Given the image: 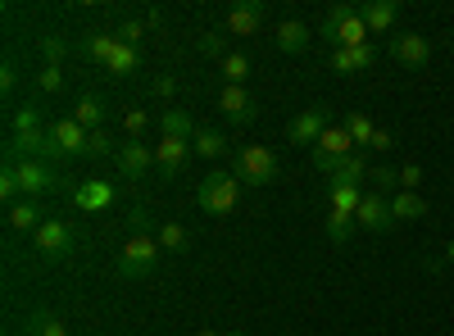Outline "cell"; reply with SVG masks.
Returning <instances> with one entry per match:
<instances>
[{
  "label": "cell",
  "mask_w": 454,
  "mask_h": 336,
  "mask_svg": "<svg viewBox=\"0 0 454 336\" xmlns=\"http://www.w3.org/2000/svg\"><path fill=\"white\" fill-rule=\"evenodd\" d=\"M318 36H323L327 46H336V51H355V46H368L372 42L368 27H364V14L355 5H332L327 19L318 23Z\"/></svg>",
  "instance_id": "1"
},
{
  "label": "cell",
  "mask_w": 454,
  "mask_h": 336,
  "mask_svg": "<svg viewBox=\"0 0 454 336\" xmlns=\"http://www.w3.org/2000/svg\"><path fill=\"white\" fill-rule=\"evenodd\" d=\"M282 177V160L269 145H241L237 151V182L246 186H273Z\"/></svg>",
  "instance_id": "2"
},
{
  "label": "cell",
  "mask_w": 454,
  "mask_h": 336,
  "mask_svg": "<svg viewBox=\"0 0 454 336\" xmlns=\"http://www.w3.org/2000/svg\"><path fill=\"white\" fill-rule=\"evenodd\" d=\"M160 241H155V232H132L128 237V246H123V254H119V273L123 277H150L155 273V264H160Z\"/></svg>",
  "instance_id": "3"
},
{
  "label": "cell",
  "mask_w": 454,
  "mask_h": 336,
  "mask_svg": "<svg viewBox=\"0 0 454 336\" xmlns=\"http://www.w3.org/2000/svg\"><path fill=\"white\" fill-rule=\"evenodd\" d=\"M237 196H241L237 173H209L200 182V191H196V200H200L205 214H232L237 209Z\"/></svg>",
  "instance_id": "4"
},
{
  "label": "cell",
  "mask_w": 454,
  "mask_h": 336,
  "mask_svg": "<svg viewBox=\"0 0 454 336\" xmlns=\"http://www.w3.org/2000/svg\"><path fill=\"white\" fill-rule=\"evenodd\" d=\"M32 246H36L42 259H68L73 254V228L64 218H46L42 228L32 232Z\"/></svg>",
  "instance_id": "5"
},
{
  "label": "cell",
  "mask_w": 454,
  "mask_h": 336,
  "mask_svg": "<svg viewBox=\"0 0 454 336\" xmlns=\"http://www.w3.org/2000/svg\"><path fill=\"white\" fill-rule=\"evenodd\" d=\"M14 177H19V191H23V200H36V196H46V191H55V168L46 164V160H14Z\"/></svg>",
  "instance_id": "6"
},
{
  "label": "cell",
  "mask_w": 454,
  "mask_h": 336,
  "mask_svg": "<svg viewBox=\"0 0 454 336\" xmlns=\"http://www.w3.org/2000/svg\"><path fill=\"white\" fill-rule=\"evenodd\" d=\"M114 160H119V173L128 182H141L150 168H155V145H145L141 137H132L128 145H119V155H114Z\"/></svg>",
  "instance_id": "7"
},
{
  "label": "cell",
  "mask_w": 454,
  "mask_h": 336,
  "mask_svg": "<svg viewBox=\"0 0 454 336\" xmlns=\"http://www.w3.org/2000/svg\"><path fill=\"white\" fill-rule=\"evenodd\" d=\"M192 141L186 137H160V145H155V168L164 173V177H177L186 164H192Z\"/></svg>",
  "instance_id": "8"
},
{
  "label": "cell",
  "mask_w": 454,
  "mask_h": 336,
  "mask_svg": "<svg viewBox=\"0 0 454 336\" xmlns=\"http://www.w3.org/2000/svg\"><path fill=\"white\" fill-rule=\"evenodd\" d=\"M314 168H318V173H327L336 186H359V182L372 173L364 155H346V160H314Z\"/></svg>",
  "instance_id": "9"
},
{
  "label": "cell",
  "mask_w": 454,
  "mask_h": 336,
  "mask_svg": "<svg viewBox=\"0 0 454 336\" xmlns=\"http://www.w3.org/2000/svg\"><path fill=\"white\" fill-rule=\"evenodd\" d=\"M218 109H223L227 123H254V114H259V105H254V96L246 87H223L218 91Z\"/></svg>",
  "instance_id": "10"
},
{
  "label": "cell",
  "mask_w": 454,
  "mask_h": 336,
  "mask_svg": "<svg viewBox=\"0 0 454 336\" xmlns=\"http://www.w3.org/2000/svg\"><path fill=\"white\" fill-rule=\"evenodd\" d=\"M355 223H359V228L364 232H387L391 228V200L382 196V191H368L364 196V205H359V214H355Z\"/></svg>",
  "instance_id": "11"
},
{
  "label": "cell",
  "mask_w": 454,
  "mask_h": 336,
  "mask_svg": "<svg viewBox=\"0 0 454 336\" xmlns=\"http://www.w3.org/2000/svg\"><path fill=\"white\" fill-rule=\"evenodd\" d=\"M391 55L404 64V68H423L427 59H432V42L423 32H400L395 42H391Z\"/></svg>",
  "instance_id": "12"
},
{
  "label": "cell",
  "mask_w": 454,
  "mask_h": 336,
  "mask_svg": "<svg viewBox=\"0 0 454 336\" xmlns=\"http://www.w3.org/2000/svg\"><path fill=\"white\" fill-rule=\"evenodd\" d=\"M327 114L314 105V109H300V114L291 119V145H318V137L327 132Z\"/></svg>",
  "instance_id": "13"
},
{
  "label": "cell",
  "mask_w": 454,
  "mask_h": 336,
  "mask_svg": "<svg viewBox=\"0 0 454 336\" xmlns=\"http://www.w3.org/2000/svg\"><path fill=\"white\" fill-rule=\"evenodd\" d=\"M359 14H364L368 36H382V32H391V27H395L400 5H395V0H368V5H359Z\"/></svg>",
  "instance_id": "14"
},
{
  "label": "cell",
  "mask_w": 454,
  "mask_h": 336,
  "mask_svg": "<svg viewBox=\"0 0 454 336\" xmlns=\"http://www.w3.org/2000/svg\"><path fill=\"white\" fill-rule=\"evenodd\" d=\"M51 132H55V141H59V151H64V155H87L91 132H87L78 119H73V114H64V119H59Z\"/></svg>",
  "instance_id": "15"
},
{
  "label": "cell",
  "mask_w": 454,
  "mask_h": 336,
  "mask_svg": "<svg viewBox=\"0 0 454 336\" xmlns=\"http://www.w3.org/2000/svg\"><path fill=\"white\" fill-rule=\"evenodd\" d=\"M259 23H263V5H259V0H246V5L227 10V36H254Z\"/></svg>",
  "instance_id": "16"
},
{
  "label": "cell",
  "mask_w": 454,
  "mask_h": 336,
  "mask_svg": "<svg viewBox=\"0 0 454 336\" xmlns=\"http://www.w3.org/2000/svg\"><path fill=\"white\" fill-rule=\"evenodd\" d=\"M73 205L87 209V214H105L114 205V182H82L78 191H73Z\"/></svg>",
  "instance_id": "17"
},
{
  "label": "cell",
  "mask_w": 454,
  "mask_h": 336,
  "mask_svg": "<svg viewBox=\"0 0 454 336\" xmlns=\"http://www.w3.org/2000/svg\"><path fill=\"white\" fill-rule=\"evenodd\" d=\"M346 155H359V145L350 141V132H346V128H327V132L318 137L314 160H346Z\"/></svg>",
  "instance_id": "18"
},
{
  "label": "cell",
  "mask_w": 454,
  "mask_h": 336,
  "mask_svg": "<svg viewBox=\"0 0 454 336\" xmlns=\"http://www.w3.org/2000/svg\"><path fill=\"white\" fill-rule=\"evenodd\" d=\"M377 64V46H355V51H332V73H368Z\"/></svg>",
  "instance_id": "19"
},
{
  "label": "cell",
  "mask_w": 454,
  "mask_h": 336,
  "mask_svg": "<svg viewBox=\"0 0 454 336\" xmlns=\"http://www.w3.org/2000/svg\"><path fill=\"white\" fill-rule=\"evenodd\" d=\"M10 232L14 237H23V232H36V228H42V223H46V214H42V205H36V200H19V205H10Z\"/></svg>",
  "instance_id": "20"
},
{
  "label": "cell",
  "mask_w": 454,
  "mask_h": 336,
  "mask_svg": "<svg viewBox=\"0 0 454 336\" xmlns=\"http://www.w3.org/2000/svg\"><path fill=\"white\" fill-rule=\"evenodd\" d=\"M278 51H286V55H300L309 46V23H300V19H286V23H278Z\"/></svg>",
  "instance_id": "21"
},
{
  "label": "cell",
  "mask_w": 454,
  "mask_h": 336,
  "mask_svg": "<svg viewBox=\"0 0 454 336\" xmlns=\"http://www.w3.org/2000/svg\"><path fill=\"white\" fill-rule=\"evenodd\" d=\"M391 218H395V223L427 218V200H423L419 191H395V196H391Z\"/></svg>",
  "instance_id": "22"
},
{
  "label": "cell",
  "mask_w": 454,
  "mask_h": 336,
  "mask_svg": "<svg viewBox=\"0 0 454 336\" xmlns=\"http://www.w3.org/2000/svg\"><path fill=\"white\" fill-rule=\"evenodd\" d=\"M137 68H141V46H128V42H119L114 59L105 64V73H109V78H132Z\"/></svg>",
  "instance_id": "23"
},
{
  "label": "cell",
  "mask_w": 454,
  "mask_h": 336,
  "mask_svg": "<svg viewBox=\"0 0 454 336\" xmlns=\"http://www.w3.org/2000/svg\"><path fill=\"white\" fill-rule=\"evenodd\" d=\"M155 241H160L164 254H182L186 246H192V232H186L182 223H160V228H155Z\"/></svg>",
  "instance_id": "24"
},
{
  "label": "cell",
  "mask_w": 454,
  "mask_h": 336,
  "mask_svg": "<svg viewBox=\"0 0 454 336\" xmlns=\"http://www.w3.org/2000/svg\"><path fill=\"white\" fill-rule=\"evenodd\" d=\"M27 336H68V327H64V318L51 314V309H32V314H27Z\"/></svg>",
  "instance_id": "25"
},
{
  "label": "cell",
  "mask_w": 454,
  "mask_h": 336,
  "mask_svg": "<svg viewBox=\"0 0 454 336\" xmlns=\"http://www.w3.org/2000/svg\"><path fill=\"white\" fill-rule=\"evenodd\" d=\"M73 119H78L87 132H105V105L96 96H82L78 105H73Z\"/></svg>",
  "instance_id": "26"
},
{
  "label": "cell",
  "mask_w": 454,
  "mask_h": 336,
  "mask_svg": "<svg viewBox=\"0 0 454 336\" xmlns=\"http://www.w3.org/2000/svg\"><path fill=\"white\" fill-rule=\"evenodd\" d=\"M82 51H87V59L109 64V59H114V51H119V36H114V32H91L87 42H82Z\"/></svg>",
  "instance_id": "27"
},
{
  "label": "cell",
  "mask_w": 454,
  "mask_h": 336,
  "mask_svg": "<svg viewBox=\"0 0 454 336\" xmlns=\"http://www.w3.org/2000/svg\"><path fill=\"white\" fill-rule=\"evenodd\" d=\"M192 151H196L200 160H214V155H223V151H227V137H223V132H214V128H200V132L192 137Z\"/></svg>",
  "instance_id": "28"
},
{
  "label": "cell",
  "mask_w": 454,
  "mask_h": 336,
  "mask_svg": "<svg viewBox=\"0 0 454 336\" xmlns=\"http://www.w3.org/2000/svg\"><path fill=\"white\" fill-rule=\"evenodd\" d=\"M223 78H227V87H246V78H250V55L246 51H232L223 59Z\"/></svg>",
  "instance_id": "29"
},
{
  "label": "cell",
  "mask_w": 454,
  "mask_h": 336,
  "mask_svg": "<svg viewBox=\"0 0 454 336\" xmlns=\"http://www.w3.org/2000/svg\"><path fill=\"white\" fill-rule=\"evenodd\" d=\"M160 128H164V137H186V141L196 137V128H192V114H186V109H164Z\"/></svg>",
  "instance_id": "30"
},
{
  "label": "cell",
  "mask_w": 454,
  "mask_h": 336,
  "mask_svg": "<svg viewBox=\"0 0 454 336\" xmlns=\"http://www.w3.org/2000/svg\"><path fill=\"white\" fill-rule=\"evenodd\" d=\"M340 128L350 132V141H355V145H368V141H372V132H377V123H372V119L364 114V109H355V114H346V123H340Z\"/></svg>",
  "instance_id": "31"
},
{
  "label": "cell",
  "mask_w": 454,
  "mask_h": 336,
  "mask_svg": "<svg viewBox=\"0 0 454 336\" xmlns=\"http://www.w3.org/2000/svg\"><path fill=\"white\" fill-rule=\"evenodd\" d=\"M359 205H364V191H359V186H336V182H332V209L359 214Z\"/></svg>",
  "instance_id": "32"
},
{
  "label": "cell",
  "mask_w": 454,
  "mask_h": 336,
  "mask_svg": "<svg viewBox=\"0 0 454 336\" xmlns=\"http://www.w3.org/2000/svg\"><path fill=\"white\" fill-rule=\"evenodd\" d=\"M350 228H355V214H340V209H327V237L340 246L350 237Z\"/></svg>",
  "instance_id": "33"
},
{
  "label": "cell",
  "mask_w": 454,
  "mask_h": 336,
  "mask_svg": "<svg viewBox=\"0 0 454 336\" xmlns=\"http://www.w3.org/2000/svg\"><path fill=\"white\" fill-rule=\"evenodd\" d=\"M196 51H200V55H209V59H218V64H223L227 55H232V51H227V36H223V32H205L200 42H196Z\"/></svg>",
  "instance_id": "34"
},
{
  "label": "cell",
  "mask_w": 454,
  "mask_h": 336,
  "mask_svg": "<svg viewBox=\"0 0 454 336\" xmlns=\"http://www.w3.org/2000/svg\"><path fill=\"white\" fill-rule=\"evenodd\" d=\"M59 87H64V68H59V64H42V73H36V91L55 96Z\"/></svg>",
  "instance_id": "35"
},
{
  "label": "cell",
  "mask_w": 454,
  "mask_h": 336,
  "mask_svg": "<svg viewBox=\"0 0 454 336\" xmlns=\"http://www.w3.org/2000/svg\"><path fill=\"white\" fill-rule=\"evenodd\" d=\"M23 132H42V114H36V105H23L14 114V137H23Z\"/></svg>",
  "instance_id": "36"
},
{
  "label": "cell",
  "mask_w": 454,
  "mask_h": 336,
  "mask_svg": "<svg viewBox=\"0 0 454 336\" xmlns=\"http://www.w3.org/2000/svg\"><path fill=\"white\" fill-rule=\"evenodd\" d=\"M19 177H14V160L5 164V168H0V200H10V205H19Z\"/></svg>",
  "instance_id": "37"
},
{
  "label": "cell",
  "mask_w": 454,
  "mask_h": 336,
  "mask_svg": "<svg viewBox=\"0 0 454 336\" xmlns=\"http://www.w3.org/2000/svg\"><path fill=\"white\" fill-rule=\"evenodd\" d=\"M114 36H119V42H128V46H137L141 36H145V19H123L119 27H114Z\"/></svg>",
  "instance_id": "38"
},
{
  "label": "cell",
  "mask_w": 454,
  "mask_h": 336,
  "mask_svg": "<svg viewBox=\"0 0 454 336\" xmlns=\"http://www.w3.org/2000/svg\"><path fill=\"white\" fill-rule=\"evenodd\" d=\"M368 177L377 182V191H382V196H387V191H391V196L400 191V168H372Z\"/></svg>",
  "instance_id": "39"
},
{
  "label": "cell",
  "mask_w": 454,
  "mask_h": 336,
  "mask_svg": "<svg viewBox=\"0 0 454 336\" xmlns=\"http://www.w3.org/2000/svg\"><path fill=\"white\" fill-rule=\"evenodd\" d=\"M419 186H423V168L419 164H404L400 168V191H419Z\"/></svg>",
  "instance_id": "40"
},
{
  "label": "cell",
  "mask_w": 454,
  "mask_h": 336,
  "mask_svg": "<svg viewBox=\"0 0 454 336\" xmlns=\"http://www.w3.org/2000/svg\"><path fill=\"white\" fill-rule=\"evenodd\" d=\"M145 123H150V119H145V109H128V114H123V128H128L132 137H141Z\"/></svg>",
  "instance_id": "41"
},
{
  "label": "cell",
  "mask_w": 454,
  "mask_h": 336,
  "mask_svg": "<svg viewBox=\"0 0 454 336\" xmlns=\"http://www.w3.org/2000/svg\"><path fill=\"white\" fill-rule=\"evenodd\" d=\"M87 155H119V151H114V141H109L105 132H91V145H87Z\"/></svg>",
  "instance_id": "42"
},
{
  "label": "cell",
  "mask_w": 454,
  "mask_h": 336,
  "mask_svg": "<svg viewBox=\"0 0 454 336\" xmlns=\"http://www.w3.org/2000/svg\"><path fill=\"white\" fill-rule=\"evenodd\" d=\"M42 51H46V64L64 59V42H59V36H42Z\"/></svg>",
  "instance_id": "43"
},
{
  "label": "cell",
  "mask_w": 454,
  "mask_h": 336,
  "mask_svg": "<svg viewBox=\"0 0 454 336\" xmlns=\"http://www.w3.org/2000/svg\"><path fill=\"white\" fill-rule=\"evenodd\" d=\"M14 87H19V73H14V64L5 59V64H0V91H5V96H10Z\"/></svg>",
  "instance_id": "44"
},
{
  "label": "cell",
  "mask_w": 454,
  "mask_h": 336,
  "mask_svg": "<svg viewBox=\"0 0 454 336\" xmlns=\"http://www.w3.org/2000/svg\"><path fill=\"white\" fill-rule=\"evenodd\" d=\"M391 145H395V137H391L387 128H377V132H372V141H368V151H391Z\"/></svg>",
  "instance_id": "45"
},
{
  "label": "cell",
  "mask_w": 454,
  "mask_h": 336,
  "mask_svg": "<svg viewBox=\"0 0 454 336\" xmlns=\"http://www.w3.org/2000/svg\"><path fill=\"white\" fill-rule=\"evenodd\" d=\"M155 96H177V78H173V73H160V78H155Z\"/></svg>",
  "instance_id": "46"
},
{
  "label": "cell",
  "mask_w": 454,
  "mask_h": 336,
  "mask_svg": "<svg viewBox=\"0 0 454 336\" xmlns=\"http://www.w3.org/2000/svg\"><path fill=\"white\" fill-rule=\"evenodd\" d=\"M145 27H164V14L160 10H145Z\"/></svg>",
  "instance_id": "47"
},
{
  "label": "cell",
  "mask_w": 454,
  "mask_h": 336,
  "mask_svg": "<svg viewBox=\"0 0 454 336\" xmlns=\"http://www.w3.org/2000/svg\"><path fill=\"white\" fill-rule=\"evenodd\" d=\"M196 336H227V332H214V327H200Z\"/></svg>",
  "instance_id": "48"
},
{
  "label": "cell",
  "mask_w": 454,
  "mask_h": 336,
  "mask_svg": "<svg viewBox=\"0 0 454 336\" xmlns=\"http://www.w3.org/2000/svg\"><path fill=\"white\" fill-rule=\"evenodd\" d=\"M445 264H454V241L445 246Z\"/></svg>",
  "instance_id": "49"
},
{
  "label": "cell",
  "mask_w": 454,
  "mask_h": 336,
  "mask_svg": "<svg viewBox=\"0 0 454 336\" xmlns=\"http://www.w3.org/2000/svg\"><path fill=\"white\" fill-rule=\"evenodd\" d=\"M227 336H246V332H227Z\"/></svg>",
  "instance_id": "50"
}]
</instances>
